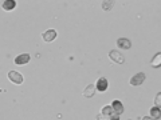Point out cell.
<instances>
[{
  "instance_id": "cell-1",
  "label": "cell",
  "mask_w": 161,
  "mask_h": 120,
  "mask_svg": "<svg viewBox=\"0 0 161 120\" xmlns=\"http://www.w3.org/2000/svg\"><path fill=\"white\" fill-rule=\"evenodd\" d=\"M7 78H8L9 82H12L14 84H18V86L24 82L23 75H22V73H19V72H16V71H9L8 75H7Z\"/></svg>"
},
{
  "instance_id": "cell-2",
  "label": "cell",
  "mask_w": 161,
  "mask_h": 120,
  "mask_svg": "<svg viewBox=\"0 0 161 120\" xmlns=\"http://www.w3.org/2000/svg\"><path fill=\"white\" fill-rule=\"evenodd\" d=\"M109 58L113 60L114 63H118V64H122L125 62V59H124V55L118 52L117 49H112V51L109 52Z\"/></svg>"
},
{
  "instance_id": "cell-3",
  "label": "cell",
  "mask_w": 161,
  "mask_h": 120,
  "mask_svg": "<svg viewBox=\"0 0 161 120\" xmlns=\"http://www.w3.org/2000/svg\"><path fill=\"white\" fill-rule=\"evenodd\" d=\"M145 82V73L144 72H138V73H136L133 78H130V84H132V86H141V84H142Z\"/></svg>"
},
{
  "instance_id": "cell-4",
  "label": "cell",
  "mask_w": 161,
  "mask_h": 120,
  "mask_svg": "<svg viewBox=\"0 0 161 120\" xmlns=\"http://www.w3.org/2000/svg\"><path fill=\"white\" fill-rule=\"evenodd\" d=\"M109 88V82L106 78H99L97 80V84H95V89L99 92H105Z\"/></svg>"
},
{
  "instance_id": "cell-5",
  "label": "cell",
  "mask_w": 161,
  "mask_h": 120,
  "mask_svg": "<svg viewBox=\"0 0 161 120\" xmlns=\"http://www.w3.org/2000/svg\"><path fill=\"white\" fill-rule=\"evenodd\" d=\"M57 36H58V32L55 31V29H48V31L43 32V35H42L43 40H44V42H47V43L54 42V40L57 39Z\"/></svg>"
},
{
  "instance_id": "cell-6",
  "label": "cell",
  "mask_w": 161,
  "mask_h": 120,
  "mask_svg": "<svg viewBox=\"0 0 161 120\" xmlns=\"http://www.w3.org/2000/svg\"><path fill=\"white\" fill-rule=\"evenodd\" d=\"M30 60H31L30 53H22V55H18V56L15 58V64H18V66H23V64H27Z\"/></svg>"
},
{
  "instance_id": "cell-7",
  "label": "cell",
  "mask_w": 161,
  "mask_h": 120,
  "mask_svg": "<svg viewBox=\"0 0 161 120\" xmlns=\"http://www.w3.org/2000/svg\"><path fill=\"white\" fill-rule=\"evenodd\" d=\"M94 93H95V86L94 84H89V86L83 89V98H86V99H92L94 96Z\"/></svg>"
},
{
  "instance_id": "cell-8",
  "label": "cell",
  "mask_w": 161,
  "mask_h": 120,
  "mask_svg": "<svg viewBox=\"0 0 161 120\" xmlns=\"http://www.w3.org/2000/svg\"><path fill=\"white\" fill-rule=\"evenodd\" d=\"M117 46H118V48H121V49H129L130 47H132V42H130L129 39L121 38V39L117 40Z\"/></svg>"
},
{
  "instance_id": "cell-9",
  "label": "cell",
  "mask_w": 161,
  "mask_h": 120,
  "mask_svg": "<svg viewBox=\"0 0 161 120\" xmlns=\"http://www.w3.org/2000/svg\"><path fill=\"white\" fill-rule=\"evenodd\" d=\"M112 108H113L114 113H117V115H122L124 113V104L121 103L119 100H114V102L112 103Z\"/></svg>"
},
{
  "instance_id": "cell-10",
  "label": "cell",
  "mask_w": 161,
  "mask_h": 120,
  "mask_svg": "<svg viewBox=\"0 0 161 120\" xmlns=\"http://www.w3.org/2000/svg\"><path fill=\"white\" fill-rule=\"evenodd\" d=\"M15 7H16V2L15 0H6L2 4V8L4 11H12V9H15Z\"/></svg>"
},
{
  "instance_id": "cell-11",
  "label": "cell",
  "mask_w": 161,
  "mask_h": 120,
  "mask_svg": "<svg viewBox=\"0 0 161 120\" xmlns=\"http://www.w3.org/2000/svg\"><path fill=\"white\" fill-rule=\"evenodd\" d=\"M150 118L153 120H160L161 119V109L157 107H152L150 108Z\"/></svg>"
},
{
  "instance_id": "cell-12",
  "label": "cell",
  "mask_w": 161,
  "mask_h": 120,
  "mask_svg": "<svg viewBox=\"0 0 161 120\" xmlns=\"http://www.w3.org/2000/svg\"><path fill=\"white\" fill-rule=\"evenodd\" d=\"M150 66L154 67V68H158L161 66V53H156V56L150 60Z\"/></svg>"
},
{
  "instance_id": "cell-13",
  "label": "cell",
  "mask_w": 161,
  "mask_h": 120,
  "mask_svg": "<svg viewBox=\"0 0 161 120\" xmlns=\"http://www.w3.org/2000/svg\"><path fill=\"white\" fill-rule=\"evenodd\" d=\"M101 113H103L105 116H110V115L114 113V111H113L112 106H105V107L102 108V112H101Z\"/></svg>"
},
{
  "instance_id": "cell-14",
  "label": "cell",
  "mask_w": 161,
  "mask_h": 120,
  "mask_svg": "<svg viewBox=\"0 0 161 120\" xmlns=\"http://www.w3.org/2000/svg\"><path fill=\"white\" fill-rule=\"evenodd\" d=\"M114 2H102V8L105 11H108V9H112Z\"/></svg>"
},
{
  "instance_id": "cell-15",
  "label": "cell",
  "mask_w": 161,
  "mask_h": 120,
  "mask_svg": "<svg viewBox=\"0 0 161 120\" xmlns=\"http://www.w3.org/2000/svg\"><path fill=\"white\" fill-rule=\"evenodd\" d=\"M154 104H156L154 107H157V108H160V107H161V92H158L157 95H156V100H154Z\"/></svg>"
},
{
  "instance_id": "cell-16",
  "label": "cell",
  "mask_w": 161,
  "mask_h": 120,
  "mask_svg": "<svg viewBox=\"0 0 161 120\" xmlns=\"http://www.w3.org/2000/svg\"><path fill=\"white\" fill-rule=\"evenodd\" d=\"M95 120H109V116H105L103 113H98L95 116Z\"/></svg>"
},
{
  "instance_id": "cell-17",
  "label": "cell",
  "mask_w": 161,
  "mask_h": 120,
  "mask_svg": "<svg viewBox=\"0 0 161 120\" xmlns=\"http://www.w3.org/2000/svg\"><path fill=\"white\" fill-rule=\"evenodd\" d=\"M109 120H119V115H117V113L110 115V116H109Z\"/></svg>"
},
{
  "instance_id": "cell-18",
  "label": "cell",
  "mask_w": 161,
  "mask_h": 120,
  "mask_svg": "<svg viewBox=\"0 0 161 120\" xmlns=\"http://www.w3.org/2000/svg\"><path fill=\"white\" fill-rule=\"evenodd\" d=\"M142 120H153V119L150 118V116H144V118H142Z\"/></svg>"
},
{
  "instance_id": "cell-19",
  "label": "cell",
  "mask_w": 161,
  "mask_h": 120,
  "mask_svg": "<svg viewBox=\"0 0 161 120\" xmlns=\"http://www.w3.org/2000/svg\"><path fill=\"white\" fill-rule=\"evenodd\" d=\"M129 120H130V119H129Z\"/></svg>"
}]
</instances>
